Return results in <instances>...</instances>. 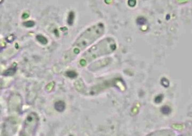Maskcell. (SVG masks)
Masks as SVG:
<instances>
[{
    "label": "cell",
    "instance_id": "1",
    "mask_svg": "<svg viewBox=\"0 0 192 136\" xmlns=\"http://www.w3.org/2000/svg\"><path fill=\"white\" fill-rule=\"evenodd\" d=\"M105 26L101 22L92 25L84 31L76 39L70 48L64 54L66 61H71L78 54L99 39L105 32Z\"/></svg>",
    "mask_w": 192,
    "mask_h": 136
},
{
    "label": "cell",
    "instance_id": "2",
    "mask_svg": "<svg viewBox=\"0 0 192 136\" xmlns=\"http://www.w3.org/2000/svg\"><path fill=\"white\" fill-rule=\"evenodd\" d=\"M116 43L112 37H107L93 45L82 55L80 60L81 65L85 66L99 57L113 53L116 49Z\"/></svg>",
    "mask_w": 192,
    "mask_h": 136
},
{
    "label": "cell",
    "instance_id": "3",
    "mask_svg": "<svg viewBox=\"0 0 192 136\" xmlns=\"http://www.w3.org/2000/svg\"><path fill=\"white\" fill-rule=\"evenodd\" d=\"M39 118L35 112H31L26 118L20 136H34L39 125Z\"/></svg>",
    "mask_w": 192,
    "mask_h": 136
},
{
    "label": "cell",
    "instance_id": "4",
    "mask_svg": "<svg viewBox=\"0 0 192 136\" xmlns=\"http://www.w3.org/2000/svg\"><path fill=\"white\" fill-rule=\"evenodd\" d=\"M65 107H66L65 103L61 101L57 102L56 103L54 104V108H55L57 111L59 112H63L64 109H65Z\"/></svg>",
    "mask_w": 192,
    "mask_h": 136
},
{
    "label": "cell",
    "instance_id": "5",
    "mask_svg": "<svg viewBox=\"0 0 192 136\" xmlns=\"http://www.w3.org/2000/svg\"><path fill=\"white\" fill-rule=\"evenodd\" d=\"M161 111L163 114H169L171 113V109L170 108V107L168 106H164L162 107V108L161 109Z\"/></svg>",
    "mask_w": 192,
    "mask_h": 136
},
{
    "label": "cell",
    "instance_id": "6",
    "mask_svg": "<svg viewBox=\"0 0 192 136\" xmlns=\"http://www.w3.org/2000/svg\"><path fill=\"white\" fill-rule=\"evenodd\" d=\"M163 98V96L162 95H159V96H158L155 98V102L156 103H159L161 101H162Z\"/></svg>",
    "mask_w": 192,
    "mask_h": 136
}]
</instances>
